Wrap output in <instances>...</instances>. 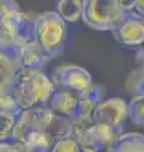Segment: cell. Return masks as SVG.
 Instances as JSON below:
<instances>
[{"instance_id":"cell-1","label":"cell","mask_w":144,"mask_h":152,"mask_svg":"<svg viewBox=\"0 0 144 152\" xmlns=\"http://www.w3.org/2000/svg\"><path fill=\"white\" fill-rule=\"evenodd\" d=\"M55 117L56 113L47 104L24 109L17 117L12 140L27 145L34 152H51L55 142L48 128Z\"/></svg>"},{"instance_id":"cell-2","label":"cell","mask_w":144,"mask_h":152,"mask_svg":"<svg viewBox=\"0 0 144 152\" xmlns=\"http://www.w3.org/2000/svg\"><path fill=\"white\" fill-rule=\"evenodd\" d=\"M56 86L43 70L19 67L14 75L10 91L18 107L24 110L49 102Z\"/></svg>"},{"instance_id":"cell-3","label":"cell","mask_w":144,"mask_h":152,"mask_svg":"<svg viewBox=\"0 0 144 152\" xmlns=\"http://www.w3.org/2000/svg\"><path fill=\"white\" fill-rule=\"evenodd\" d=\"M66 37L67 23L56 10L44 12L36 17V41L51 60L63 53Z\"/></svg>"},{"instance_id":"cell-4","label":"cell","mask_w":144,"mask_h":152,"mask_svg":"<svg viewBox=\"0 0 144 152\" xmlns=\"http://www.w3.org/2000/svg\"><path fill=\"white\" fill-rule=\"evenodd\" d=\"M125 15L118 0H82L81 20L95 31L114 32Z\"/></svg>"},{"instance_id":"cell-5","label":"cell","mask_w":144,"mask_h":152,"mask_svg":"<svg viewBox=\"0 0 144 152\" xmlns=\"http://www.w3.org/2000/svg\"><path fill=\"white\" fill-rule=\"evenodd\" d=\"M52 81L56 88L70 90L77 96L94 85L90 72L80 65H63L57 67L52 75Z\"/></svg>"},{"instance_id":"cell-6","label":"cell","mask_w":144,"mask_h":152,"mask_svg":"<svg viewBox=\"0 0 144 152\" xmlns=\"http://www.w3.org/2000/svg\"><path fill=\"white\" fill-rule=\"evenodd\" d=\"M36 17L18 9L0 18V28L23 46L36 41Z\"/></svg>"},{"instance_id":"cell-7","label":"cell","mask_w":144,"mask_h":152,"mask_svg":"<svg viewBox=\"0 0 144 152\" xmlns=\"http://www.w3.org/2000/svg\"><path fill=\"white\" fill-rule=\"evenodd\" d=\"M120 134H123V129L92 123L82 129L73 132L72 138L76 140L81 148L91 147V148L105 152L108 147L111 145V142L116 140Z\"/></svg>"},{"instance_id":"cell-8","label":"cell","mask_w":144,"mask_h":152,"mask_svg":"<svg viewBox=\"0 0 144 152\" xmlns=\"http://www.w3.org/2000/svg\"><path fill=\"white\" fill-rule=\"evenodd\" d=\"M91 118L96 124L123 129L124 123L129 118L128 103L123 98L105 99L96 107Z\"/></svg>"},{"instance_id":"cell-9","label":"cell","mask_w":144,"mask_h":152,"mask_svg":"<svg viewBox=\"0 0 144 152\" xmlns=\"http://www.w3.org/2000/svg\"><path fill=\"white\" fill-rule=\"evenodd\" d=\"M119 43L130 48H140L144 45V19L134 13H127L124 20L114 31Z\"/></svg>"},{"instance_id":"cell-10","label":"cell","mask_w":144,"mask_h":152,"mask_svg":"<svg viewBox=\"0 0 144 152\" xmlns=\"http://www.w3.org/2000/svg\"><path fill=\"white\" fill-rule=\"evenodd\" d=\"M47 105L58 115L72 119L77 115L79 96L70 90L56 88Z\"/></svg>"},{"instance_id":"cell-11","label":"cell","mask_w":144,"mask_h":152,"mask_svg":"<svg viewBox=\"0 0 144 152\" xmlns=\"http://www.w3.org/2000/svg\"><path fill=\"white\" fill-rule=\"evenodd\" d=\"M49 60V56L42 48V46L37 41H33L20 47L18 57V66L24 69L43 70V66Z\"/></svg>"},{"instance_id":"cell-12","label":"cell","mask_w":144,"mask_h":152,"mask_svg":"<svg viewBox=\"0 0 144 152\" xmlns=\"http://www.w3.org/2000/svg\"><path fill=\"white\" fill-rule=\"evenodd\" d=\"M105 152H144V134L139 132L123 133Z\"/></svg>"},{"instance_id":"cell-13","label":"cell","mask_w":144,"mask_h":152,"mask_svg":"<svg viewBox=\"0 0 144 152\" xmlns=\"http://www.w3.org/2000/svg\"><path fill=\"white\" fill-rule=\"evenodd\" d=\"M104 90L99 85H92L87 91L82 95H79V105H77V115L76 117H86L91 118L94 110L100 103L104 100Z\"/></svg>"},{"instance_id":"cell-14","label":"cell","mask_w":144,"mask_h":152,"mask_svg":"<svg viewBox=\"0 0 144 152\" xmlns=\"http://www.w3.org/2000/svg\"><path fill=\"white\" fill-rule=\"evenodd\" d=\"M56 13L66 23H77L82 18V0H57Z\"/></svg>"},{"instance_id":"cell-15","label":"cell","mask_w":144,"mask_h":152,"mask_svg":"<svg viewBox=\"0 0 144 152\" xmlns=\"http://www.w3.org/2000/svg\"><path fill=\"white\" fill-rule=\"evenodd\" d=\"M48 134L51 136V138L53 140V142L72 137L71 119L56 114V117L53 118V121H52L49 128H48Z\"/></svg>"},{"instance_id":"cell-16","label":"cell","mask_w":144,"mask_h":152,"mask_svg":"<svg viewBox=\"0 0 144 152\" xmlns=\"http://www.w3.org/2000/svg\"><path fill=\"white\" fill-rule=\"evenodd\" d=\"M20 45L17 41H14L12 36L0 28V56L13 61L18 65V57L19 51H20Z\"/></svg>"},{"instance_id":"cell-17","label":"cell","mask_w":144,"mask_h":152,"mask_svg":"<svg viewBox=\"0 0 144 152\" xmlns=\"http://www.w3.org/2000/svg\"><path fill=\"white\" fill-rule=\"evenodd\" d=\"M125 88L132 98L140 96L144 94V66H137V69L129 74Z\"/></svg>"},{"instance_id":"cell-18","label":"cell","mask_w":144,"mask_h":152,"mask_svg":"<svg viewBox=\"0 0 144 152\" xmlns=\"http://www.w3.org/2000/svg\"><path fill=\"white\" fill-rule=\"evenodd\" d=\"M19 66L13 61L0 56V90H10L14 75Z\"/></svg>"},{"instance_id":"cell-19","label":"cell","mask_w":144,"mask_h":152,"mask_svg":"<svg viewBox=\"0 0 144 152\" xmlns=\"http://www.w3.org/2000/svg\"><path fill=\"white\" fill-rule=\"evenodd\" d=\"M20 112L22 109L18 107L10 90H0V114L17 118Z\"/></svg>"},{"instance_id":"cell-20","label":"cell","mask_w":144,"mask_h":152,"mask_svg":"<svg viewBox=\"0 0 144 152\" xmlns=\"http://www.w3.org/2000/svg\"><path fill=\"white\" fill-rule=\"evenodd\" d=\"M128 110L129 119L134 124L144 127V94L140 96L132 98V100L128 103Z\"/></svg>"},{"instance_id":"cell-21","label":"cell","mask_w":144,"mask_h":152,"mask_svg":"<svg viewBox=\"0 0 144 152\" xmlns=\"http://www.w3.org/2000/svg\"><path fill=\"white\" fill-rule=\"evenodd\" d=\"M15 122H17L15 117L0 114V142H5L7 140L13 137Z\"/></svg>"},{"instance_id":"cell-22","label":"cell","mask_w":144,"mask_h":152,"mask_svg":"<svg viewBox=\"0 0 144 152\" xmlns=\"http://www.w3.org/2000/svg\"><path fill=\"white\" fill-rule=\"evenodd\" d=\"M51 152H81V147L75 138L68 137V138L56 141L52 146Z\"/></svg>"},{"instance_id":"cell-23","label":"cell","mask_w":144,"mask_h":152,"mask_svg":"<svg viewBox=\"0 0 144 152\" xmlns=\"http://www.w3.org/2000/svg\"><path fill=\"white\" fill-rule=\"evenodd\" d=\"M119 5L123 8V10L125 13H132L134 10L137 0H118Z\"/></svg>"},{"instance_id":"cell-24","label":"cell","mask_w":144,"mask_h":152,"mask_svg":"<svg viewBox=\"0 0 144 152\" xmlns=\"http://www.w3.org/2000/svg\"><path fill=\"white\" fill-rule=\"evenodd\" d=\"M134 14H137L140 18L144 19V0H137L135 7H134V10L132 12Z\"/></svg>"},{"instance_id":"cell-25","label":"cell","mask_w":144,"mask_h":152,"mask_svg":"<svg viewBox=\"0 0 144 152\" xmlns=\"http://www.w3.org/2000/svg\"><path fill=\"white\" fill-rule=\"evenodd\" d=\"M0 152H15V148H14V143L0 142Z\"/></svg>"},{"instance_id":"cell-26","label":"cell","mask_w":144,"mask_h":152,"mask_svg":"<svg viewBox=\"0 0 144 152\" xmlns=\"http://www.w3.org/2000/svg\"><path fill=\"white\" fill-rule=\"evenodd\" d=\"M14 148H15V152H34L31 147H28L27 145L18 143V142H14Z\"/></svg>"},{"instance_id":"cell-27","label":"cell","mask_w":144,"mask_h":152,"mask_svg":"<svg viewBox=\"0 0 144 152\" xmlns=\"http://www.w3.org/2000/svg\"><path fill=\"white\" fill-rule=\"evenodd\" d=\"M81 152H101V151L91 148V147H82V148H81Z\"/></svg>"}]
</instances>
